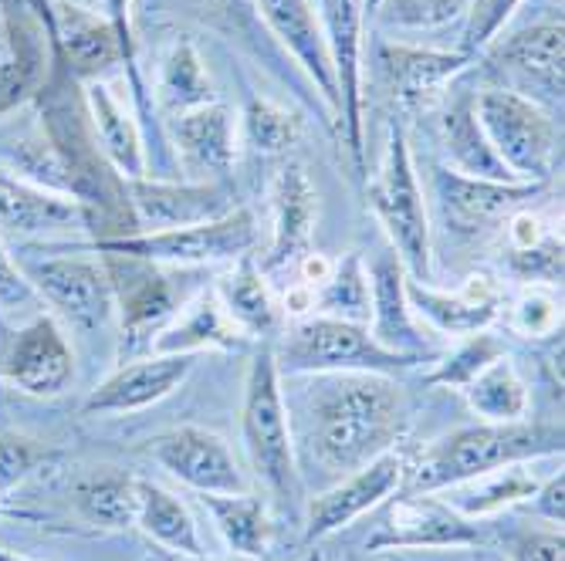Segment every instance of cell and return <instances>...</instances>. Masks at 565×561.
Masks as SVG:
<instances>
[{
    "instance_id": "obj_35",
    "label": "cell",
    "mask_w": 565,
    "mask_h": 561,
    "mask_svg": "<svg viewBox=\"0 0 565 561\" xmlns=\"http://www.w3.org/2000/svg\"><path fill=\"white\" fill-rule=\"evenodd\" d=\"M157 91H160V106L173 116L193 112V109L211 106L214 101V82H211L207 68H203L200 51L190 41L170 44V51L160 62Z\"/></svg>"
},
{
    "instance_id": "obj_22",
    "label": "cell",
    "mask_w": 565,
    "mask_h": 561,
    "mask_svg": "<svg viewBox=\"0 0 565 561\" xmlns=\"http://www.w3.org/2000/svg\"><path fill=\"white\" fill-rule=\"evenodd\" d=\"M271 244L262 261V271H278V268H295L301 253L312 250L316 224H319V193L312 176L305 173V166L288 163L278 170L271 183Z\"/></svg>"
},
{
    "instance_id": "obj_29",
    "label": "cell",
    "mask_w": 565,
    "mask_h": 561,
    "mask_svg": "<svg viewBox=\"0 0 565 561\" xmlns=\"http://www.w3.org/2000/svg\"><path fill=\"white\" fill-rule=\"evenodd\" d=\"M224 312L234 319V325L247 335V338H271L281 335L285 325V309L281 301L275 298L262 265H254V258L237 261V268L221 281L217 291Z\"/></svg>"
},
{
    "instance_id": "obj_21",
    "label": "cell",
    "mask_w": 565,
    "mask_h": 561,
    "mask_svg": "<svg viewBox=\"0 0 565 561\" xmlns=\"http://www.w3.org/2000/svg\"><path fill=\"white\" fill-rule=\"evenodd\" d=\"M250 4L265 18L271 34L285 44L288 55L305 68V75L312 78L316 91L326 98L329 116L335 122L339 88H335V72H332V58H329L322 18L316 14L312 0H250Z\"/></svg>"
},
{
    "instance_id": "obj_34",
    "label": "cell",
    "mask_w": 565,
    "mask_h": 561,
    "mask_svg": "<svg viewBox=\"0 0 565 561\" xmlns=\"http://www.w3.org/2000/svg\"><path fill=\"white\" fill-rule=\"evenodd\" d=\"M460 392H465L468 406L484 423H519L529 417L532 406L529 386L519 376V369L508 363V355L484 366Z\"/></svg>"
},
{
    "instance_id": "obj_6",
    "label": "cell",
    "mask_w": 565,
    "mask_h": 561,
    "mask_svg": "<svg viewBox=\"0 0 565 561\" xmlns=\"http://www.w3.org/2000/svg\"><path fill=\"white\" fill-rule=\"evenodd\" d=\"M475 116L498 160L519 183H545L552 176L558 160V126L545 106L494 85L475 95Z\"/></svg>"
},
{
    "instance_id": "obj_1",
    "label": "cell",
    "mask_w": 565,
    "mask_h": 561,
    "mask_svg": "<svg viewBox=\"0 0 565 561\" xmlns=\"http://www.w3.org/2000/svg\"><path fill=\"white\" fill-rule=\"evenodd\" d=\"M409 427L403 389L376 373H332L308 399V453L345 477L393 453Z\"/></svg>"
},
{
    "instance_id": "obj_25",
    "label": "cell",
    "mask_w": 565,
    "mask_h": 561,
    "mask_svg": "<svg viewBox=\"0 0 565 561\" xmlns=\"http://www.w3.org/2000/svg\"><path fill=\"white\" fill-rule=\"evenodd\" d=\"M72 230H88V217L78 199L0 173V234L47 237Z\"/></svg>"
},
{
    "instance_id": "obj_32",
    "label": "cell",
    "mask_w": 565,
    "mask_h": 561,
    "mask_svg": "<svg viewBox=\"0 0 565 561\" xmlns=\"http://www.w3.org/2000/svg\"><path fill=\"white\" fill-rule=\"evenodd\" d=\"M136 528L157 541L167 554H183V558H200L207 554L196 531V521L190 515V507L170 494L160 484L139 481V511H136Z\"/></svg>"
},
{
    "instance_id": "obj_4",
    "label": "cell",
    "mask_w": 565,
    "mask_h": 561,
    "mask_svg": "<svg viewBox=\"0 0 565 561\" xmlns=\"http://www.w3.org/2000/svg\"><path fill=\"white\" fill-rule=\"evenodd\" d=\"M275 348L278 373L288 376H332V373H376L393 376L399 369L417 366L399 352L380 345L370 325H355L329 315L298 319Z\"/></svg>"
},
{
    "instance_id": "obj_14",
    "label": "cell",
    "mask_w": 565,
    "mask_h": 561,
    "mask_svg": "<svg viewBox=\"0 0 565 561\" xmlns=\"http://www.w3.org/2000/svg\"><path fill=\"white\" fill-rule=\"evenodd\" d=\"M149 453L167 474L196 494H244L247 477L227 440L203 427H177L149 440Z\"/></svg>"
},
{
    "instance_id": "obj_5",
    "label": "cell",
    "mask_w": 565,
    "mask_h": 561,
    "mask_svg": "<svg viewBox=\"0 0 565 561\" xmlns=\"http://www.w3.org/2000/svg\"><path fill=\"white\" fill-rule=\"evenodd\" d=\"M370 207L403 265L409 281L430 284V220H427V203L417 180L414 157H409V142L399 126H393L383 163L366 186Z\"/></svg>"
},
{
    "instance_id": "obj_8",
    "label": "cell",
    "mask_w": 565,
    "mask_h": 561,
    "mask_svg": "<svg viewBox=\"0 0 565 561\" xmlns=\"http://www.w3.org/2000/svg\"><path fill=\"white\" fill-rule=\"evenodd\" d=\"M44 24H47V37H51V44H55L58 58L65 62V68L82 85L98 82L116 65H126L129 88H132V98L139 106V119L142 122L152 119V112H157V109H152V101L146 98L136 62L126 55V47H122L119 34L113 31V24L106 21V14H92V11L72 4V0H51Z\"/></svg>"
},
{
    "instance_id": "obj_53",
    "label": "cell",
    "mask_w": 565,
    "mask_h": 561,
    "mask_svg": "<svg viewBox=\"0 0 565 561\" xmlns=\"http://www.w3.org/2000/svg\"><path fill=\"white\" fill-rule=\"evenodd\" d=\"M0 561H31V558H21V554H14V551H4V548H0Z\"/></svg>"
},
{
    "instance_id": "obj_12",
    "label": "cell",
    "mask_w": 565,
    "mask_h": 561,
    "mask_svg": "<svg viewBox=\"0 0 565 561\" xmlns=\"http://www.w3.org/2000/svg\"><path fill=\"white\" fill-rule=\"evenodd\" d=\"M38 298H44L75 328H102L116 312L113 278L102 261L88 258H44L21 265Z\"/></svg>"
},
{
    "instance_id": "obj_52",
    "label": "cell",
    "mask_w": 565,
    "mask_h": 561,
    "mask_svg": "<svg viewBox=\"0 0 565 561\" xmlns=\"http://www.w3.org/2000/svg\"><path fill=\"white\" fill-rule=\"evenodd\" d=\"M163 561H214V558H207V554H200V558H183V554H167Z\"/></svg>"
},
{
    "instance_id": "obj_40",
    "label": "cell",
    "mask_w": 565,
    "mask_h": 561,
    "mask_svg": "<svg viewBox=\"0 0 565 561\" xmlns=\"http://www.w3.org/2000/svg\"><path fill=\"white\" fill-rule=\"evenodd\" d=\"M471 342L460 345L450 359H444L430 376L427 382L430 386H450V389H465L484 366H491L494 359H501L504 355V345L488 335V332H478V335H468Z\"/></svg>"
},
{
    "instance_id": "obj_43",
    "label": "cell",
    "mask_w": 565,
    "mask_h": 561,
    "mask_svg": "<svg viewBox=\"0 0 565 561\" xmlns=\"http://www.w3.org/2000/svg\"><path fill=\"white\" fill-rule=\"evenodd\" d=\"M522 8V0H475L471 11H468V28H465V47L468 55H478V51H484L488 44H494V37L501 34V28L511 21V14H515Z\"/></svg>"
},
{
    "instance_id": "obj_51",
    "label": "cell",
    "mask_w": 565,
    "mask_h": 561,
    "mask_svg": "<svg viewBox=\"0 0 565 561\" xmlns=\"http://www.w3.org/2000/svg\"><path fill=\"white\" fill-rule=\"evenodd\" d=\"M11 58V34H8V24L0 18V65Z\"/></svg>"
},
{
    "instance_id": "obj_31",
    "label": "cell",
    "mask_w": 565,
    "mask_h": 561,
    "mask_svg": "<svg viewBox=\"0 0 565 561\" xmlns=\"http://www.w3.org/2000/svg\"><path fill=\"white\" fill-rule=\"evenodd\" d=\"M203 507L221 531L224 544L237 558H265L275 538V525L268 515V500L258 494H200Z\"/></svg>"
},
{
    "instance_id": "obj_49",
    "label": "cell",
    "mask_w": 565,
    "mask_h": 561,
    "mask_svg": "<svg viewBox=\"0 0 565 561\" xmlns=\"http://www.w3.org/2000/svg\"><path fill=\"white\" fill-rule=\"evenodd\" d=\"M102 11H106V21L119 34L126 55L136 62V44H132V0H102Z\"/></svg>"
},
{
    "instance_id": "obj_18",
    "label": "cell",
    "mask_w": 565,
    "mask_h": 561,
    "mask_svg": "<svg viewBox=\"0 0 565 561\" xmlns=\"http://www.w3.org/2000/svg\"><path fill=\"white\" fill-rule=\"evenodd\" d=\"M0 373L28 396H62L75 379V359L58 322L38 315L18 328L0 355Z\"/></svg>"
},
{
    "instance_id": "obj_11",
    "label": "cell",
    "mask_w": 565,
    "mask_h": 561,
    "mask_svg": "<svg viewBox=\"0 0 565 561\" xmlns=\"http://www.w3.org/2000/svg\"><path fill=\"white\" fill-rule=\"evenodd\" d=\"M491 72L501 75L508 91H519L539 106H562V58H565V28L558 21H545L525 31L508 34L498 44H488Z\"/></svg>"
},
{
    "instance_id": "obj_28",
    "label": "cell",
    "mask_w": 565,
    "mask_h": 561,
    "mask_svg": "<svg viewBox=\"0 0 565 561\" xmlns=\"http://www.w3.org/2000/svg\"><path fill=\"white\" fill-rule=\"evenodd\" d=\"M82 95H85L88 122H92V132H95V142L102 149V157L113 163V170L122 180L149 176L142 129H139L136 116L126 112L119 95L106 82H85Z\"/></svg>"
},
{
    "instance_id": "obj_2",
    "label": "cell",
    "mask_w": 565,
    "mask_h": 561,
    "mask_svg": "<svg viewBox=\"0 0 565 561\" xmlns=\"http://www.w3.org/2000/svg\"><path fill=\"white\" fill-rule=\"evenodd\" d=\"M565 430L562 423H478L454 430L434 440L414 464H406L409 494H434L471 477L515 467L542 456L562 453Z\"/></svg>"
},
{
    "instance_id": "obj_54",
    "label": "cell",
    "mask_w": 565,
    "mask_h": 561,
    "mask_svg": "<svg viewBox=\"0 0 565 561\" xmlns=\"http://www.w3.org/2000/svg\"><path fill=\"white\" fill-rule=\"evenodd\" d=\"M376 4H380V0H366V21L373 18V11H376Z\"/></svg>"
},
{
    "instance_id": "obj_20",
    "label": "cell",
    "mask_w": 565,
    "mask_h": 561,
    "mask_svg": "<svg viewBox=\"0 0 565 561\" xmlns=\"http://www.w3.org/2000/svg\"><path fill=\"white\" fill-rule=\"evenodd\" d=\"M475 62L468 51H440L403 41L376 44V68L403 109H420Z\"/></svg>"
},
{
    "instance_id": "obj_13",
    "label": "cell",
    "mask_w": 565,
    "mask_h": 561,
    "mask_svg": "<svg viewBox=\"0 0 565 561\" xmlns=\"http://www.w3.org/2000/svg\"><path fill=\"white\" fill-rule=\"evenodd\" d=\"M484 541L478 521L457 515L434 494H409L386 504L376 531L366 538V551L383 548H475Z\"/></svg>"
},
{
    "instance_id": "obj_10",
    "label": "cell",
    "mask_w": 565,
    "mask_h": 561,
    "mask_svg": "<svg viewBox=\"0 0 565 561\" xmlns=\"http://www.w3.org/2000/svg\"><path fill=\"white\" fill-rule=\"evenodd\" d=\"M102 265H106V271L113 278L116 312H119V322H122L119 355H122V359L129 355V363H132L136 355L152 348L157 335L177 315L180 301H177L167 274L160 271V265L122 258V253H102Z\"/></svg>"
},
{
    "instance_id": "obj_23",
    "label": "cell",
    "mask_w": 565,
    "mask_h": 561,
    "mask_svg": "<svg viewBox=\"0 0 565 561\" xmlns=\"http://www.w3.org/2000/svg\"><path fill=\"white\" fill-rule=\"evenodd\" d=\"M406 298L414 315L444 335L488 332L501 315V288L488 274L468 278V284L457 291H434L430 284L406 278Z\"/></svg>"
},
{
    "instance_id": "obj_39",
    "label": "cell",
    "mask_w": 565,
    "mask_h": 561,
    "mask_svg": "<svg viewBox=\"0 0 565 561\" xmlns=\"http://www.w3.org/2000/svg\"><path fill=\"white\" fill-rule=\"evenodd\" d=\"M301 136V119L268 98H250L244 109V139L250 142L254 152L265 157H278L288 152Z\"/></svg>"
},
{
    "instance_id": "obj_30",
    "label": "cell",
    "mask_w": 565,
    "mask_h": 561,
    "mask_svg": "<svg viewBox=\"0 0 565 561\" xmlns=\"http://www.w3.org/2000/svg\"><path fill=\"white\" fill-rule=\"evenodd\" d=\"M440 139L447 149V160L454 173L478 176V180H501V183H519L508 173V166L498 160L488 136L478 126L475 116V95H460L440 116Z\"/></svg>"
},
{
    "instance_id": "obj_9",
    "label": "cell",
    "mask_w": 565,
    "mask_h": 561,
    "mask_svg": "<svg viewBox=\"0 0 565 561\" xmlns=\"http://www.w3.org/2000/svg\"><path fill=\"white\" fill-rule=\"evenodd\" d=\"M322 31L339 88L335 129L345 142L355 173H366L363 145V47H366V0H322Z\"/></svg>"
},
{
    "instance_id": "obj_44",
    "label": "cell",
    "mask_w": 565,
    "mask_h": 561,
    "mask_svg": "<svg viewBox=\"0 0 565 561\" xmlns=\"http://www.w3.org/2000/svg\"><path fill=\"white\" fill-rule=\"evenodd\" d=\"M47 456L51 453L44 446H38L34 440L0 433V494L11 490L18 481H24L38 464L47 461Z\"/></svg>"
},
{
    "instance_id": "obj_45",
    "label": "cell",
    "mask_w": 565,
    "mask_h": 561,
    "mask_svg": "<svg viewBox=\"0 0 565 561\" xmlns=\"http://www.w3.org/2000/svg\"><path fill=\"white\" fill-rule=\"evenodd\" d=\"M38 301V291L31 288L21 261H14L8 247L0 244V312H21Z\"/></svg>"
},
{
    "instance_id": "obj_3",
    "label": "cell",
    "mask_w": 565,
    "mask_h": 561,
    "mask_svg": "<svg viewBox=\"0 0 565 561\" xmlns=\"http://www.w3.org/2000/svg\"><path fill=\"white\" fill-rule=\"evenodd\" d=\"M241 433L254 477L265 484L271 500L288 518H298L305 507V487L295 461L291 423L281 396V373L271 345H265L250 359L247 382H244Z\"/></svg>"
},
{
    "instance_id": "obj_7",
    "label": "cell",
    "mask_w": 565,
    "mask_h": 561,
    "mask_svg": "<svg viewBox=\"0 0 565 561\" xmlns=\"http://www.w3.org/2000/svg\"><path fill=\"white\" fill-rule=\"evenodd\" d=\"M258 244V224L254 214L234 207L221 220L193 224V227H170V230H136L126 237L92 240L88 247L98 253H122V258L149 261V265H217V261H241Z\"/></svg>"
},
{
    "instance_id": "obj_26",
    "label": "cell",
    "mask_w": 565,
    "mask_h": 561,
    "mask_svg": "<svg viewBox=\"0 0 565 561\" xmlns=\"http://www.w3.org/2000/svg\"><path fill=\"white\" fill-rule=\"evenodd\" d=\"M173 139H177V157L186 173H193L200 183L227 180L234 157H237L234 116L227 106L211 101V106H200L193 112L177 116Z\"/></svg>"
},
{
    "instance_id": "obj_17",
    "label": "cell",
    "mask_w": 565,
    "mask_h": 561,
    "mask_svg": "<svg viewBox=\"0 0 565 561\" xmlns=\"http://www.w3.org/2000/svg\"><path fill=\"white\" fill-rule=\"evenodd\" d=\"M136 230H170L221 220L234 211V190L227 183H167L126 180Z\"/></svg>"
},
{
    "instance_id": "obj_19",
    "label": "cell",
    "mask_w": 565,
    "mask_h": 561,
    "mask_svg": "<svg viewBox=\"0 0 565 561\" xmlns=\"http://www.w3.org/2000/svg\"><path fill=\"white\" fill-rule=\"evenodd\" d=\"M196 366V355H146L113 373L82 402L85 417H119L139 413L146 406L177 392Z\"/></svg>"
},
{
    "instance_id": "obj_41",
    "label": "cell",
    "mask_w": 565,
    "mask_h": 561,
    "mask_svg": "<svg viewBox=\"0 0 565 561\" xmlns=\"http://www.w3.org/2000/svg\"><path fill=\"white\" fill-rule=\"evenodd\" d=\"M511 328L525 338L562 335V304L555 301L552 291L532 284L515 298V309H511Z\"/></svg>"
},
{
    "instance_id": "obj_47",
    "label": "cell",
    "mask_w": 565,
    "mask_h": 561,
    "mask_svg": "<svg viewBox=\"0 0 565 561\" xmlns=\"http://www.w3.org/2000/svg\"><path fill=\"white\" fill-rule=\"evenodd\" d=\"M525 504L535 518L562 528V521H565V477H562V471L555 477H548L545 484H539V490Z\"/></svg>"
},
{
    "instance_id": "obj_33",
    "label": "cell",
    "mask_w": 565,
    "mask_h": 561,
    "mask_svg": "<svg viewBox=\"0 0 565 561\" xmlns=\"http://www.w3.org/2000/svg\"><path fill=\"white\" fill-rule=\"evenodd\" d=\"M539 484L542 481H535L525 471V464H515V467H501V471H491V474H481V477H471L465 484L447 487L450 490L447 504L457 515L481 521V518L504 511V507H511V504H525L539 490Z\"/></svg>"
},
{
    "instance_id": "obj_42",
    "label": "cell",
    "mask_w": 565,
    "mask_h": 561,
    "mask_svg": "<svg viewBox=\"0 0 565 561\" xmlns=\"http://www.w3.org/2000/svg\"><path fill=\"white\" fill-rule=\"evenodd\" d=\"M508 268H511V274L529 284H558L562 281V237L548 234L535 247L511 250Z\"/></svg>"
},
{
    "instance_id": "obj_56",
    "label": "cell",
    "mask_w": 565,
    "mask_h": 561,
    "mask_svg": "<svg viewBox=\"0 0 565 561\" xmlns=\"http://www.w3.org/2000/svg\"><path fill=\"white\" fill-rule=\"evenodd\" d=\"M146 561H152V558H146Z\"/></svg>"
},
{
    "instance_id": "obj_27",
    "label": "cell",
    "mask_w": 565,
    "mask_h": 561,
    "mask_svg": "<svg viewBox=\"0 0 565 561\" xmlns=\"http://www.w3.org/2000/svg\"><path fill=\"white\" fill-rule=\"evenodd\" d=\"M250 338L224 312L217 291H200L180 304L170 325L157 335L149 355H196V352H237Z\"/></svg>"
},
{
    "instance_id": "obj_50",
    "label": "cell",
    "mask_w": 565,
    "mask_h": 561,
    "mask_svg": "<svg viewBox=\"0 0 565 561\" xmlns=\"http://www.w3.org/2000/svg\"><path fill=\"white\" fill-rule=\"evenodd\" d=\"M332 265L335 261H329L326 253H319V250H308V253H301L298 258V265H295V274H298V284H305V288H319L329 274H332Z\"/></svg>"
},
{
    "instance_id": "obj_38",
    "label": "cell",
    "mask_w": 565,
    "mask_h": 561,
    "mask_svg": "<svg viewBox=\"0 0 565 561\" xmlns=\"http://www.w3.org/2000/svg\"><path fill=\"white\" fill-rule=\"evenodd\" d=\"M475 0H380L370 21L386 31H440L468 18Z\"/></svg>"
},
{
    "instance_id": "obj_37",
    "label": "cell",
    "mask_w": 565,
    "mask_h": 561,
    "mask_svg": "<svg viewBox=\"0 0 565 561\" xmlns=\"http://www.w3.org/2000/svg\"><path fill=\"white\" fill-rule=\"evenodd\" d=\"M316 315L370 325V271L359 250L335 261L332 274L316 288Z\"/></svg>"
},
{
    "instance_id": "obj_24",
    "label": "cell",
    "mask_w": 565,
    "mask_h": 561,
    "mask_svg": "<svg viewBox=\"0 0 565 561\" xmlns=\"http://www.w3.org/2000/svg\"><path fill=\"white\" fill-rule=\"evenodd\" d=\"M370 271V322L373 338L386 345L390 352H399L406 359L420 363L430 352L417 315L409 309L406 298V271L396 261V253H380V258L366 268Z\"/></svg>"
},
{
    "instance_id": "obj_16",
    "label": "cell",
    "mask_w": 565,
    "mask_h": 561,
    "mask_svg": "<svg viewBox=\"0 0 565 561\" xmlns=\"http://www.w3.org/2000/svg\"><path fill=\"white\" fill-rule=\"evenodd\" d=\"M406 481V461L393 450L376 456L373 464L363 471L339 477L335 487L319 494L316 500H308V515H305V538L319 541L329 538L342 528H349L355 518H363L373 507H380L386 497H393Z\"/></svg>"
},
{
    "instance_id": "obj_36",
    "label": "cell",
    "mask_w": 565,
    "mask_h": 561,
    "mask_svg": "<svg viewBox=\"0 0 565 561\" xmlns=\"http://www.w3.org/2000/svg\"><path fill=\"white\" fill-rule=\"evenodd\" d=\"M75 507L88 525L122 531L136 528L139 511V481L129 474H92L75 484Z\"/></svg>"
},
{
    "instance_id": "obj_48",
    "label": "cell",
    "mask_w": 565,
    "mask_h": 561,
    "mask_svg": "<svg viewBox=\"0 0 565 561\" xmlns=\"http://www.w3.org/2000/svg\"><path fill=\"white\" fill-rule=\"evenodd\" d=\"M504 224H508V244H511V250L535 247V244H542L548 237L545 227H542V217L532 214V211H515Z\"/></svg>"
},
{
    "instance_id": "obj_55",
    "label": "cell",
    "mask_w": 565,
    "mask_h": 561,
    "mask_svg": "<svg viewBox=\"0 0 565 561\" xmlns=\"http://www.w3.org/2000/svg\"><path fill=\"white\" fill-rule=\"evenodd\" d=\"M0 4H11V0H0ZM24 4H34V0H24Z\"/></svg>"
},
{
    "instance_id": "obj_46",
    "label": "cell",
    "mask_w": 565,
    "mask_h": 561,
    "mask_svg": "<svg viewBox=\"0 0 565 561\" xmlns=\"http://www.w3.org/2000/svg\"><path fill=\"white\" fill-rule=\"evenodd\" d=\"M515 561H565V538L562 528H535L515 538L511 544Z\"/></svg>"
},
{
    "instance_id": "obj_15",
    "label": "cell",
    "mask_w": 565,
    "mask_h": 561,
    "mask_svg": "<svg viewBox=\"0 0 565 561\" xmlns=\"http://www.w3.org/2000/svg\"><path fill=\"white\" fill-rule=\"evenodd\" d=\"M434 190L440 214L454 234L475 237L504 224L515 211H525V203L539 196L542 183H501V180H478L454 173L450 166L434 170Z\"/></svg>"
}]
</instances>
